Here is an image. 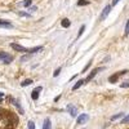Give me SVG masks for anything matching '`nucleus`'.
Listing matches in <instances>:
<instances>
[{
  "label": "nucleus",
  "mask_w": 129,
  "mask_h": 129,
  "mask_svg": "<svg viewBox=\"0 0 129 129\" xmlns=\"http://www.w3.org/2000/svg\"><path fill=\"white\" fill-rule=\"evenodd\" d=\"M128 72V70H123V71H119V72H116V74H114V75H111V76L109 78V83H116L117 81V79H119L120 76H123V75H125Z\"/></svg>",
  "instance_id": "1"
},
{
  "label": "nucleus",
  "mask_w": 129,
  "mask_h": 129,
  "mask_svg": "<svg viewBox=\"0 0 129 129\" xmlns=\"http://www.w3.org/2000/svg\"><path fill=\"white\" fill-rule=\"evenodd\" d=\"M0 61L5 64H8L13 61V57L10 54H8V53H5V52H0Z\"/></svg>",
  "instance_id": "2"
},
{
  "label": "nucleus",
  "mask_w": 129,
  "mask_h": 129,
  "mask_svg": "<svg viewBox=\"0 0 129 129\" xmlns=\"http://www.w3.org/2000/svg\"><path fill=\"white\" fill-rule=\"evenodd\" d=\"M105 70V67H97V69H93L92 71H90V74L88 75V76H87V79H85V83H88V81H90L94 76H95V75L97 74H98L100 71H103Z\"/></svg>",
  "instance_id": "3"
},
{
  "label": "nucleus",
  "mask_w": 129,
  "mask_h": 129,
  "mask_svg": "<svg viewBox=\"0 0 129 129\" xmlns=\"http://www.w3.org/2000/svg\"><path fill=\"white\" fill-rule=\"evenodd\" d=\"M110 12H111V5H106V7H105V9L102 10V13H101L100 21H105V19L107 18V16L110 14Z\"/></svg>",
  "instance_id": "4"
},
{
  "label": "nucleus",
  "mask_w": 129,
  "mask_h": 129,
  "mask_svg": "<svg viewBox=\"0 0 129 129\" xmlns=\"http://www.w3.org/2000/svg\"><path fill=\"white\" fill-rule=\"evenodd\" d=\"M88 120H89V115H88V114H81V115H79V116H78L76 123L81 125V124H85Z\"/></svg>",
  "instance_id": "5"
},
{
  "label": "nucleus",
  "mask_w": 129,
  "mask_h": 129,
  "mask_svg": "<svg viewBox=\"0 0 129 129\" xmlns=\"http://www.w3.org/2000/svg\"><path fill=\"white\" fill-rule=\"evenodd\" d=\"M67 111H69L70 116H72V117H76L78 116V109L74 105H69L67 106Z\"/></svg>",
  "instance_id": "6"
},
{
  "label": "nucleus",
  "mask_w": 129,
  "mask_h": 129,
  "mask_svg": "<svg viewBox=\"0 0 129 129\" xmlns=\"http://www.w3.org/2000/svg\"><path fill=\"white\" fill-rule=\"evenodd\" d=\"M9 101H10V102H12V103H13V105H14V106L17 107V109H18V111H19V114H22V115L25 114V111H23V109H22V107H21V105H19V102H18V101H17L16 98H13V97H9Z\"/></svg>",
  "instance_id": "7"
},
{
  "label": "nucleus",
  "mask_w": 129,
  "mask_h": 129,
  "mask_svg": "<svg viewBox=\"0 0 129 129\" xmlns=\"http://www.w3.org/2000/svg\"><path fill=\"white\" fill-rule=\"evenodd\" d=\"M10 47H12L14 50H17V52H22V53H26V52H27V48L19 45V44H16V43H12V44H10Z\"/></svg>",
  "instance_id": "8"
},
{
  "label": "nucleus",
  "mask_w": 129,
  "mask_h": 129,
  "mask_svg": "<svg viewBox=\"0 0 129 129\" xmlns=\"http://www.w3.org/2000/svg\"><path fill=\"white\" fill-rule=\"evenodd\" d=\"M43 90V88L41 87H36L34 90L31 92V98L34 100V101H36L38 98H39V92H41Z\"/></svg>",
  "instance_id": "9"
},
{
  "label": "nucleus",
  "mask_w": 129,
  "mask_h": 129,
  "mask_svg": "<svg viewBox=\"0 0 129 129\" xmlns=\"http://www.w3.org/2000/svg\"><path fill=\"white\" fill-rule=\"evenodd\" d=\"M0 27H4V28H12L13 25L12 22H9L7 19H0Z\"/></svg>",
  "instance_id": "10"
},
{
  "label": "nucleus",
  "mask_w": 129,
  "mask_h": 129,
  "mask_svg": "<svg viewBox=\"0 0 129 129\" xmlns=\"http://www.w3.org/2000/svg\"><path fill=\"white\" fill-rule=\"evenodd\" d=\"M84 84H87V83H85V79H81V80H79L76 84H75L74 85V87H72V90H78L80 87H81V85H84Z\"/></svg>",
  "instance_id": "11"
},
{
  "label": "nucleus",
  "mask_w": 129,
  "mask_h": 129,
  "mask_svg": "<svg viewBox=\"0 0 129 129\" xmlns=\"http://www.w3.org/2000/svg\"><path fill=\"white\" fill-rule=\"evenodd\" d=\"M40 50H43V47H35V48H31V49H27V53H30V54H34V53H38V52H40Z\"/></svg>",
  "instance_id": "12"
},
{
  "label": "nucleus",
  "mask_w": 129,
  "mask_h": 129,
  "mask_svg": "<svg viewBox=\"0 0 129 129\" xmlns=\"http://www.w3.org/2000/svg\"><path fill=\"white\" fill-rule=\"evenodd\" d=\"M43 129H52V124H50V119H47L44 120V124H43Z\"/></svg>",
  "instance_id": "13"
},
{
  "label": "nucleus",
  "mask_w": 129,
  "mask_h": 129,
  "mask_svg": "<svg viewBox=\"0 0 129 129\" xmlns=\"http://www.w3.org/2000/svg\"><path fill=\"white\" fill-rule=\"evenodd\" d=\"M70 25H71V22H70V19H67V18H63V19H62V26H63L64 28H67V27H70Z\"/></svg>",
  "instance_id": "14"
},
{
  "label": "nucleus",
  "mask_w": 129,
  "mask_h": 129,
  "mask_svg": "<svg viewBox=\"0 0 129 129\" xmlns=\"http://www.w3.org/2000/svg\"><path fill=\"white\" fill-rule=\"evenodd\" d=\"M123 116H124V114H123V112H120V114H116V115L111 116V121H115V120H117V119H121Z\"/></svg>",
  "instance_id": "15"
},
{
  "label": "nucleus",
  "mask_w": 129,
  "mask_h": 129,
  "mask_svg": "<svg viewBox=\"0 0 129 129\" xmlns=\"http://www.w3.org/2000/svg\"><path fill=\"white\" fill-rule=\"evenodd\" d=\"M30 84H32V80L31 79H26V80H23L22 83H21V87H28Z\"/></svg>",
  "instance_id": "16"
},
{
  "label": "nucleus",
  "mask_w": 129,
  "mask_h": 129,
  "mask_svg": "<svg viewBox=\"0 0 129 129\" xmlns=\"http://www.w3.org/2000/svg\"><path fill=\"white\" fill-rule=\"evenodd\" d=\"M89 4V2H88V0H79V2H78V5L79 7H83V5H88Z\"/></svg>",
  "instance_id": "17"
},
{
  "label": "nucleus",
  "mask_w": 129,
  "mask_h": 129,
  "mask_svg": "<svg viewBox=\"0 0 129 129\" xmlns=\"http://www.w3.org/2000/svg\"><path fill=\"white\" fill-rule=\"evenodd\" d=\"M124 34H125V36H126V35H129V19L126 21V25H125V30H124Z\"/></svg>",
  "instance_id": "18"
},
{
  "label": "nucleus",
  "mask_w": 129,
  "mask_h": 129,
  "mask_svg": "<svg viewBox=\"0 0 129 129\" xmlns=\"http://www.w3.org/2000/svg\"><path fill=\"white\" fill-rule=\"evenodd\" d=\"M129 123V114L126 116H123V120H121V124H128Z\"/></svg>",
  "instance_id": "19"
},
{
  "label": "nucleus",
  "mask_w": 129,
  "mask_h": 129,
  "mask_svg": "<svg viewBox=\"0 0 129 129\" xmlns=\"http://www.w3.org/2000/svg\"><path fill=\"white\" fill-rule=\"evenodd\" d=\"M120 87H121V88H129V80L123 81V83L120 84Z\"/></svg>",
  "instance_id": "20"
},
{
  "label": "nucleus",
  "mask_w": 129,
  "mask_h": 129,
  "mask_svg": "<svg viewBox=\"0 0 129 129\" xmlns=\"http://www.w3.org/2000/svg\"><path fill=\"white\" fill-rule=\"evenodd\" d=\"M17 14L21 16V17H30L31 16L30 13H26V12H17Z\"/></svg>",
  "instance_id": "21"
},
{
  "label": "nucleus",
  "mask_w": 129,
  "mask_h": 129,
  "mask_svg": "<svg viewBox=\"0 0 129 129\" xmlns=\"http://www.w3.org/2000/svg\"><path fill=\"white\" fill-rule=\"evenodd\" d=\"M31 4H32V0H25V2L22 3V5H23V7H30Z\"/></svg>",
  "instance_id": "22"
},
{
  "label": "nucleus",
  "mask_w": 129,
  "mask_h": 129,
  "mask_svg": "<svg viewBox=\"0 0 129 129\" xmlns=\"http://www.w3.org/2000/svg\"><path fill=\"white\" fill-rule=\"evenodd\" d=\"M84 31H85V26L83 25V26L80 27V30H79V34H78V38H80V36L83 35V32H84Z\"/></svg>",
  "instance_id": "23"
},
{
  "label": "nucleus",
  "mask_w": 129,
  "mask_h": 129,
  "mask_svg": "<svg viewBox=\"0 0 129 129\" xmlns=\"http://www.w3.org/2000/svg\"><path fill=\"white\" fill-rule=\"evenodd\" d=\"M90 64H92V62H88V64H87V66H85V67L83 69V71H81V72H83V74H84V72H87V70L90 67Z\"/></svg>",
  "instance_id": "24"
},
{
  "label": "nucleus",
  "mask_w": 129,
  "mask_h": 129,
  "mask_svg": "<svg viewBox=\"0 0 129 129\" xmlns=\"http://www.w3.org/2000/svg\"><path fill=\"white\" fill-rule=\"evenodd\" d=\"M28 129H35V123L34 121H28Z\"/></svg>",
  "instance_id": "25"
},
{
  "label": "nucleus",
  "mask_w": 129,
  "mask_h": 129,
  "mask_svg": "<svg viewBox=\"0 0 129 129\" xmlns=\"http://www.w3.org/2000/svg\"><path fill=\"white\" fill-rule=\"evenodd\" d=\"M59 72H61V67H58V69L54 71V74H53V76H54V78H56V76H58V75H59Z\"/></svg>",
  "instance_id": "26"
},
{
  "label": "nucleus",
  "mask_w": 129,
  "mask_h": 129,
  "mask_svg": "<svg viewBox=\"0 0 129 129\" xmlns=\"http://www.w3.org/2000/svg\"><path fill=\"white\" fill-rule=\"evenodd\" d=\"M36 9H38V8H36L35 5H34V7H31V5H30V8H28V10H30V12H31V13H32V12H35V10H36Z\"/></svg>",
  "instance_id": "27"
},
{
  "label": "nucleus",
  "mask_w": 129,
  "mask_h": 129,
  "mask_svg": "<svg viewBox=\"0 0 129 129\" xmlns=\"http://www.w3.org/2000/svg\"><path fill=\"white\" fill-rule=\"evenodd\" d=\"M119 2H120V0H112V5H116Z\"/></svg>",
  "instance_id": "28"
},
{
  "label": "nucleus",
  "mask_w": 129,
  "mask_h": 129,
  "mask_svg": "<svg viewBox=\"0 0 129 129\" xmlns=\"http://www.w3.org/2000/svg\"><path fill=\"white\" fill-rule=\"evenodd\" d=\"M3 97H4V93H3V92H0V98H3Z\"/></svg>",
  "instance_id": "29"
},
{
  "label": "nucleus",
  "mask_w": 129,
  "mask_h": 129,
  "mask_svg": "<svg viewBox=\"0 0 129 129\" xmlns=\"http://www.w3.org/2000/svg\"><path fill=\"white\" fill-rule=\"evenodd\" d=\"M0 103H3V98H0Z\"/></svg>",
  "instance_id": "30"
},
{
  "label": "nucleus",
  "mask_w": 129,
  "mask_h": 129,
  "mask_svg": "<svg viewBox=\"0 0 129 129\" xmlns=\"http://www.w3.org/2000/svg\"><path fill=\"white\" fill-rule=\"evenodd\" d=\"M0 114H2V110H0Z\"/></svg>",
  "instance_id": "31"
}]
</instances>
